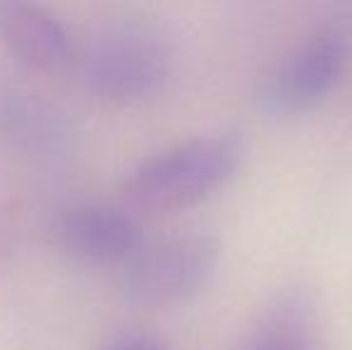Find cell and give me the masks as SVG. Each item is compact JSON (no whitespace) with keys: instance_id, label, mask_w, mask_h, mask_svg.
I'll return each instance as SVG.
<instances>
[{"instance_id":"obj_1","label":"cell","mask_w":352,"mask_h":350,"mask_svg":"<svg viewBox=\"0 0 352 350\" xmlns=\"http://www.w3.org/2000/svg\"><path fill=\"white\" fill-rule=\"evenodd\" d=\"M245 156L235 135L192 137L144 159L125 182L132 209L166 214L195 206L232 180Z\"/></svg>"},{"instance_id":"obj_2","label":"cell","mask_w":352,"mask_h":350,"mask_svg":"<svg viewBox=\"0 0 352 350\" xmlns=\"http://www.w3.org/2000/svg\"><path fill=\"white\" fill-rule=\"evenodd\" d=\"M77 65L94 96L113 106H135L166 85L170 51L163 34L144 19H111L79 48Z\"/></svg>"},{"instance_id":"obj_3","label":"cell","mask_w":352,"mask_h":350,"mask_svg":"<svg viewBox=\"0 0 352 350\" xmlns=\"http://www.w3.org/2000/svg\"><path fill=\"white\" fill-rule=\"evenodd\" d=\"M221 262L216 235L190 230L140 245L122 264L120 288L140 305H175L197 295Z\"/></svg>"},{"instance_id":"obj_4","label":"cell","mask_w":352,"mask_h":350,"mask_svg":"<svg viewBox=\"0 0 352 350\" xmlns=\"http://www.w3.org/2000/svg\"><path fill=\"white\" fill-rule=\"evenodd\" d=\"M348 63L350 39L343 29L314 32L271 70L259 91V103L274 116L311 111L340 85Z\"/></svg>"},{"instance_id":"obj_5","label":"cell","mask_w":352,"mask_h":350,"mask_svg":"<svg viewBox=\"0 0 352 350\" xmlns=\"http://www.w3.org/2000/svg\"><path fill=\"white\" fill-rule=\"evenodd\" d=\"M56 248L87 264H125L144 243L137 219L125 209L96 201H74L51 221Z\"/></svg>"},{"instance_id":"obj_6","label":"cell","mask_w":352,"mask_h":350,"mask_svg":"<svg viewBox=\"0 0 352 350\" xmlns=\"http://www.w3.org/2000/svg\"><path fill=\"white\" fill-rule=\"evenodd\" d=\"M0 41L17 61L38 72H65L77 65L79 46L65 22L34 3H0Z\"/></svg>"},{"instance_id":"obj_7","label":"cell","mask_w":352,"mask_h":350,"mask_svg":"<svg viewBox=\"0 0 352 350\" xmlns=\"http://www.w3.org/2000/svg\"><path fill=\"white\" fill-rule=\"evenodd\" d=\"M242 350H321L316 300L305 285H290L261 309Z\"/></svg>"},{"instance_id":"obj_8","label":"cell","mask_w":352,"mask_h":350,"mask_svg":"<svg viewBox=\"0 0 352 350\" xmlns=\"http://www.w3.org/2000/svg\"><path fill=\"white\" fill-rule=\"evenodd\" d=\"M101 350H170L158 336L146 331H120L113 333Z\"/></svg>"}]
</instances>
